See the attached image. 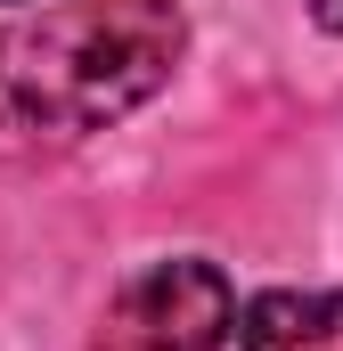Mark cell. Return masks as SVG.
<instances>
[{
	"instance_id": "obj_1",
	"label": "cell",
	"mask_w": 343,
	"mask_h": 351,
	"mask_svg": "<svg viewBox=\"0 0 343 351\" xmlns=\"http://www.w3.org/2000/svg\"><path fill=\"white\" fill-rule=\"evenodd\" d=\"M188 25L172 0H66L0 33V123L25 139H90L172 82Z\"/></svg>"
},
{
	"instance_id": "obj_2",
	"label": "cell",
	"mask_w": 343,
	"mask_h": 351,
	"mask_svg": "<svg viewBox=\"0 0 343 351\" xmlns=\"http://www.w3.org/2000/svg\"><path fill=\"white\" fill-rule=\"evenodd\" d=\"M229 327H237V302L213 262H156L115 294L90 351H221Z\"/></svg>"
},
{
	"instance_id": "obj_3",
	"label": "cell",
	"mask_w": 343,
	"mask_h": 351,
	"mask_svg": "<svg viewBox=\"0 0 343 351\" xmlns=\"http://www.w3.org/2000/svg\"><path fill=\"white\" fill-rule=\"evenodd\" d=\"M237 351H343V294H261V302H246Z\"/></svg>"
},
{
	"instance_id": "obj_4",
	"label": "cell",
	"mask_w": 343,
	"mask_h": 351,
	"mask_svg": "<svg viewBox=\"0 0 343 351\" xmlns=\"http://www.w3.org/2000/svg\"><path fill=\"white\" fill-rule=\"evenodd\" d=\"M311 16H319L327 33H343V0H311Z\"/></svg>"
}]
</instances>
